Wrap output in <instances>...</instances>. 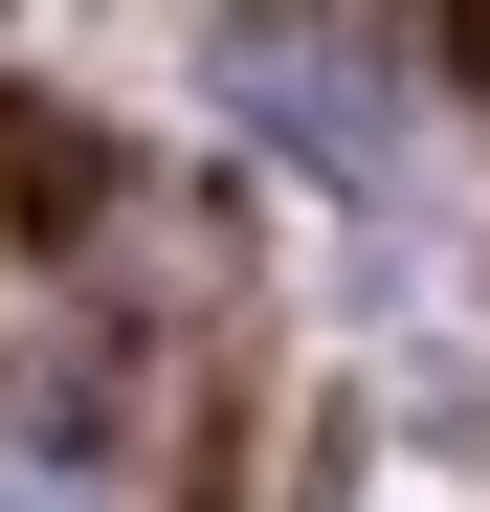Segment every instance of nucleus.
I'll return each mask as SVG.
<instances>
[{
    "mask_svg": "<svg viewBox=\"0 0 490 512\" xmlns=\"http://www.w3.org/2000/svg\"><path fill=\"white\" fill-rule=\"evenodd\" d=\"M0 201H23V223H90V134H67V112H0Z\"/></svg>",
    "mask_w": 490,
    "mask_h": 512,
    "instance_id": "nucleus-1",
    "label": "nucleus"
}]
</instances>
